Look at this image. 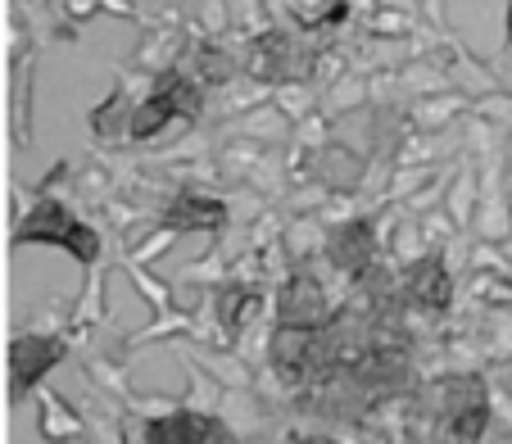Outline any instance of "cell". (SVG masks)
Wrapping results in <instances>:
<instances>
[{"label":"cell","instance_id":"6da1fadb","mask_svg":"<svg viewBox=\"0 0 512 444\" xmlns=\"http://www.w3.org/2000/svg\"><path fill=\"white\" fill-rule=\"evenodd\" d=\"M23 245H41V250H64L68 259L78 263H96L100 259V232L91 222H82L78 213L59 200H37L28 213L19 218V227L10 232V250Z\"/></svg>","mask_w":512,"mask_h":444},{"label":"cell","instance_id":"7a4b0ae2","mask_svg":"<svg viewBox=\"0 0 512 444\" xmlns=\"http://www.w3.org/2000/svg\"><path fill=\"white\" fill-rule=\"evenodd\" d=\"M490 426V390L481 377H445L440 381V413L435 440L440 444H481Z\"/></svg>","mask_w":512,"mask_h":444},{"label":"cell","instance_id":"3957f363","mask_svg":"<svg viewBox=\"0 0 512 444\" xmlns=\"http://www.w3.org/2000/svg\"><path fill=\"white\" fill-rule=\"evenodd\" d=\"M68 340L50 336V331H19L10 340V408L28 404L32 390H41V381L64 363Z\"/></svg>","mask_w":512,"mask_h":444},{"label":"cell","instance_id":"277c9868","mask_svg":"<svg viewBox=\"0 0 512 444\" xmlns=\"http://www.w3.org/2000/svg\"><path fill=\"white\" fill-rule=\"evenodd\" d=\"M136 444H236V435L223 417L200 408H173L164 417H150L136 431Z\"/></svg>","mask_w":512,"mask_h":444},{"label":"cell","instance_id":"5b68a950","mask_svg":"<svg viewBox=\"0 0 512 444\" xmlns=\"http://www.w3.org/2000/svg\"><path fill=\"white\" fill-rule=\"evenodd\" d=\"M322 363V336L318 327H290L281 322L277 336H272V367L286 386H304V381L318 372Z\"/></svg>","mask_w":512,"mask_h":444},{"label":"cell","instance_id":"8992f818","mask_svg":"<svg viewBox=\"0 0 512 444\" xmlns=\"http://www.w3.org/2000/svg\"><path fill=\"white\" fill-rule=\"evenodd\" d=\"M195 105H200V100H195V91L186 87V82H168V87H159L155 96H145L141 105L132 109L127 136H132V141H150V136H159L173 118H191Z\"/></svg>","mask_w":512,"mask_h":444},{"label":"cell","instance_id":"52a82bcc","mask_svg":"<svg viewBox=\"0 0 512 444\" xmlns=\"http://www.w3.org/2000/svg\"><path fill=\"white\" fill-rule=\"evenodd\" d=\"M164 222L173 232H223L227 227V204L218 195H204V191H186L168 204Z\"/></svg>","mask_w":512,"mask_h":444},{"label":"cell","instance_id":"ba28073f","mask_svg":"<svg viewBox=\"0 0 512 444\" xmlns=\"http://www.w3.org/2000/svg\"><path fill=\"white\" fill-rule=\"evenodd\" d=\"M277 313L281 322H290V327H318L322 313H327V300H322V286L313 277H290L286 286H281V300H277Z\"/></svg>","mask_w":512,"mask_h":444},{"label":"cell","instance_id":"9c48e42d","mask_svg":"<svg viewBox=\"0 0 512 444\" xmlns=\"http://www.w3.org/2000/svg\"><path fill=\"white\" fill-rule=\"evenodd\" d=\"M408 295H413L422 309H449V295H454V277H449L445 259H435V254H426V259H417L413 268H408Z\"/></svg>","mask_w":512,"mask_h":444},{"label":"cell","instance_id":"30bf717a","mask_svg":"<svg viewBox=\"0 0 512 444\" xmlns=\"http://www.w3.org/2000/svg\"><path fill=\"white\" fill-rule=\"evenodd\" d=\"M327 254L340 272H363L372 259V222H345L327 241Z\"/></svg>","mask_w":512,"mask_h":444},{"label":"cell","instance_id":"8fae6325","mask_svg":"<svg viewBox=\"0 0 512 444\" xmlns=\"http://www.w3.org/2000/svg\"><path fill=\"white\" fill-rule=\"evenodd\" d=\"M259 309V290L254 286H227L218 290V327L232 336V331L245 327V318Z\"/></svg>","mask_w":512,"mask_h":444},{"label":"cell","instance_id":"7c38bea8","mask_svg":"<svg viewBox=\"0 0 512 444\" xmlns=\"http://www.w3.org/2000/svg\"><path fill=\"white\" fill-rule=\"evenodd\" d=\"M254 68H259L268 82L286 78L290 73V46H281V37H263V59H254Z\"/></svg>","mask_w":512,"mask_h":444},{"label":"cell","instance_id":"4fadbf2b","mask_svg":"<svg viewBox=\"0 0 512 444\" xmlns=\"http://www.w3.org/2000/svg\"><path fill=\"white\" fill-rule=\"evenodd\" d=\"M290 10H295V19H300L304 28H318V23L331 19V5H327V0H290Z\"/></svg>","mask_w":512,"mask_h":444},{"label":"cell","instance_id":"5bb4252c","mask_svg":"<svg viewBox=\"0 0 512 444\" xmlns=\"http://www.w3.org/2000/svg\"><path fill=\"white\" fill-rule=\"evenodd\" d=\"M290 444H331V440H318V435H304V440H290Z\"/></svg>","mask_w":512,"mask_h":444}]
</instances>
